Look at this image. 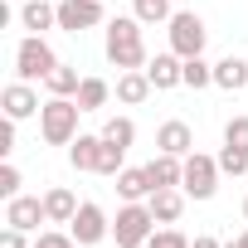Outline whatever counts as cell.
<instances>
[{"label":"cell","instance_id":"9a60e30c","mask_svg":"<svg viewBox=\"0 0 248 248\" xmlns=\"http://www.w3.org/2000/svg\"><path fill=\"white\" fill-rule=\"evenodd\" d=\"M151 93H156V88H151L146 68H127V73L117 78V102H127V107H141Z\"/></svg>","mask_w":248,"mask_h":248},{"label":"cell","instance_id":"484cf974","mask_svg":"<svg viewBox=\"0 0 248 248\" xmlns=\"http://www.w3.org/2000/svg\"><path fill=\"white\" fill-rule=\"evenodd\" d=\"M214 83V63H204V54H195V59H185V88H209Z\"/></svg>","mask_w":248,"mask_h":248},{"label":"cell","instance_id":"8fae6325","mask_svg":"<svg viewBox=\"0 0 248 248\" xmlns=\"http://www.w3.org/2000/svg\"><path fill=\"white\" fill-rule=\"evenodd\" d=\"M0 107H5V117H15V122H25V117H34L44 102H39V93H34V83H25V78H15L5 93H0Z\"/></svg>","mask_w":248,"mask_h":248},{"label":"cell","instance_id":"f1b7e54d","mask_svg":"<svg viewBox=\"0 0 248 248\" xmlns=\"http://www.w3.org/2000/svg\"><path fill=\"white\" fill-rule=\"evenodd\" d=\"M146 248H190V238H185L180 229H170V224H166V229H156V233L146 238Z\"/></svg>","mask_w":248,"mask_h":248},{"label":"cell","instance_id":"5bb4252c","mask_svg":"<svg viewBox=\"0 0 248 248\" xmlns=\"http://www.w3.org/2000/svg\"><path fill=\"white\" fill-rule=\"evenodd\" d=\"M146 175H151L156 190H170V185L185 180V156H166V151H156V156L146 161Z\"/></svg>","mask_w":248,"mask_h":248},{"label":"cell","instance_id":"52a82bcc","mask_svg":"<svg viewBox=\"0 0 248 248\" xmlns=\"http://www.w3.org/2000/svg\"><path fill=\"white\" fill-rule=\"evenodd\" d=\"M68 233L78 238V248H93V243H102V238L112 233V219L102 214V204L83 200V204H78V214H73V224H68Z\"/></svg>","mask_w":248,"mask_h":248},{"label":"cell","instance_id":"44dd1931","mask_svg":"<svg viewBox=\"0 0 248 248\" xmlns=\"http://www.w3.org/2000/svg\"><path fill=\"white\" fill-rule=\"evenodd\" d=\"M107 97H112V83H107V78H83V83H78V107H83V112H102Z\"/></svg>","mask_w":248,"mask_h":248},{"label":"cell","instance_id":"4dcf8cb0","mask_svg":"<svg viewBox=\"0 0 248 248\" xmlns=\"http://www.w3.org/2000/svg\"><path fill=\"white\" fill-rule=\"evenodd\" d=\"M34 248H78V238H73V233L49 229V233H34Z\"/></svg>","mask_w":248,"mask_h":248},{"label":"cell","instance_id":"1f68e13d","mask_svg":"<svg viewBox=\"0 0 248 248\" xmlns=\"http://www.w3.org/2000/svg\"><path fill=\"white\" fill-rule=\"evenodd\" d=\"M0 248H34V238H30L25 229H15V224H5V233H0Z\"/></svg>","mask_w":248,"mask_h":248},{"label":"cell","instance_id":"836d02e7","mask_svg":"<svg viewBox=\"0 0 248 248\" xmlns=\"http://www.w3.org/2000/svg\"><path fill=\"white\" fill-rule=\"evenodd\" d=\"M190 248H224V243H219L214 233H195V238H190Z\"/></svg>","mask_w":248,"mask_h":248},{"label":"cell","instance_id":"d590c367","mask_svg":"<svg viewBox=\"0 0 248 248\" xmlns=\"http://www.w3.org/2000/svg\"><path fill=\"white\" fill-rule=\"evenodd\" d=\"M224 248H238V238H233V243H224Z\"/></svg>","mask_w":248,"mask_h":248},{"label":"cell","instance_id":"d6986e66","mask_svg":"<svg viewBox=\"0 0 248 248\" xmlns=\"http://www.w3.org/2000/svg\"><path fill=\"white\" fill-rule=\"evenodd\" d=\"M151 175H146V166H127V170H122L117 175V195L122 200H151Z\"/></svg>","mask_w":248,"mask_h":248},{"label":"cell","instance_id":"2e32d148","mask_svg":"<svg viewBox=\"0 0 248 248\" xmlns=\"http://www.w3.org/2000/svg\"><path fill=\"white\" fill-rule=\"evenodd\" d=\"M151 214H156V224H175L180 219V209H185V190L180 185H170V190H151Z\"/></svg>","mask_w":248,"mask_h":248},{"label":"cell","instance_id":"d6a6232c","mask_svg":"<svg viewBox=\"0 0 248 248\" xmlns=\"http://www.w3.org/2000/svg\"><path fill=\"white\" fill-rule=\"evenodd\" d=\"M15 156V117L0 122V161H10Z\"/></svg>","mask_w":248,"mask_h":248},{"label":"cell","instance_id":"8992f818","mask_svg":"<svg viewBox=\"0 0 248 248\" xmlns=\"http://www.w3.org/2000/svg\"><path fill=\"white\" fill-rule=\"evenodd\" d=\"M166 34H170V49H175L180 59L204 54V39H209V30H204V20H200L195 10H175L170 25H166Z\"/></svg>","mask_w":248,"mask_h":248},{"label":"cell","instance_id":"7a4b0ae2","mask_svg":"<svg viewBox=\"0 0 248 248\" xmlns=\"http://www.w3.org/2000/svg\"><path fill=\"white\" fill-rule=\"evenodd\" d=\"M78 117H83L78 97H49V102L39 107V137H44L49 146H73Z\"/></svg>","mask_w":248,"mask_h":248},{"label":"cell","instance_id":"d4e9b609","mask_svg":"<svg viewBox=\"0 0 248 248\" xmlns=\"http://www.w3.org/2000/svg\"><path fill=\"white\" fill-rule=\"evenodd\" d=\"M122 170H127V151H122V146H112V141H102V151H97V175H122Z\"/></svg>","mask_w":248,"mask_h":248},{"label":"cell","instance_id":"30bf717a","mask_svg":"<svg viewBox=\"0 0 248 248\" xmlns=\"http://www.w3.org/2000/svg\"><path fill=\"white\" fill-rule=\"evenodd\" d=\"M146 78H151V88H156V93L185 88V59H180L175 49H166V54H156V59L146 63Z\"/></svg>","mask_w":248,"mask_h":248},{"label":"cell","instance_id":"4316f807","mask_svg":"<svg viewBox=\"0 0 248 248\" xmlns=\"http://www.w3.org/2000/svg\"><path fill=\"white\" fill-rule=\"evenodd\" d=\"M219 170H224V175H248V151L219 146Z\"/></svg>","mask_w":248,"mask_h":248},{"label":"cell","instance_id":"4fadbf2b","mask_svg":"<svg viewBox=\"0 0 248 248\" xmlns=\"http://www.w3.org/2000/svg\"><path fill=\"white\" fill-rule=\"evenodd\" d=\"M15 20H20V30L44 34V30H54V25H59V5H49V0H25V5L15 10Z\"/></svg>","mask_w":248,"mask_h":248},{"label":"cell","instance_id":"277c9868","mask_svg":"<svg viewBox=\"0 0 248 248\" xmlns=\"http://www.w3.org/2000/svg\"><path fill=\"white\" fill-rule=\"evenodd\" d=\"M54 68H59V59H54V49H49L44 34H25V39L15 44V78L39 83V78H49Z\"/></svg>","mask_w":248,"mask_h":248},{"label":"cell","instance_id":"7c38bea8","mask_svg":"<svg viewBox=\"0 0 248 248\" xmlns=\"http://www.w3.org/2000/svg\"><path fill=\"white\" fill-rule=\"evenodd\" d=\"M156 151H166V156H190V151H195L190 122H180V117L161 122V127H156Z\"/></svg>","mask_w":248,"mask_h":248},{"label":"cell","instance_id":"cb8c5ba5","mask_svg":"<svg viewBox=\"0 0 248 248\" xmlns=\"http://www.w3.org/2000/svg\"><path fill=\"white\" fill-rule=\"evenodd\" d=\"M132 15L141 20V25H170V0H132Z\"/></svg>","mask_w":248,"mask_h":248},{"label":"cell","instance_id":"5b68a950","mask_svg":"<svg viewBox=\"0 0 248 248\" xmlns=\"http://www.w3.org/2000/svg\"><path fill=\"white\" fill-rule=\"evenodd\" d=\"M219 156H204V151H190L185 156V180H180V190L190 195V200H214V190H219Z\"/></svg>","mask_w":248,"mask_h":248},{"label":"cell","instance_id":"f546056e","mask_svg":"<svg viewBox=\"0 0 248 248\" xmlns=\"http://www.w3.org/2000/svg\"><path fill=\"white\" fill-rule=\"evenodd\" d=\"M15 195H25L20 190V170H15V161H0V200H15Z\"/></svg>","mask_w":248,"mask_h":248},{"label":"cell","instance_id":"ba28073f","mask_svg":"<svg viewBox=\"0 0 248 248\" xmlns=\"http://www.w3.org/2000/svg\"><path fill=\"white\" fill-rule=\"evenodd\" d=\"M97 25H107L102 0H59V30L83 34V30H97Z\"/></svg>","mask_w":248,"mask_h":248},{"label":"cell","instance_id":"ffe728a7","mask_svg":"<svg viewBox=\"0 0 248 248\" xmlns=\"http://www.w3.org/2000/svg\"><path fill=\"white\" fill-rule=\"evenodd\" d=\"M97 151H102V137H73V146H68V166L73 170H97Z\"/></svg>","mask_w":248,"mask_h":248},{"label":"cell","instance_id":"ac0fdd59","mask_svg":"<svg viewBox=\"0 0 248 248\" xmlns=\"http://www.w3.org/2000/svg\"><path fill=\"white\" fill-rule=\"evenodd\" d=\"M44 209H49V224H73V214H78V195H73L68 185H54V190L44 195Z\"/></svg>","mask_w":248,"mask_h":248},{"label":"cell","instance_id":"7402d4cb","mask_svg":"<svg viewBox=\"0 0 248 248\" xmlns=\"http://www.w3.org/2000/svg\"><path fill=\"white\" fill-rule=\"evenodd\" d=\"M97 137L112 141V146H122V151H132V141H137V122H132V117H107Z\"/></svg>","mask_w":248,"mask_h":248},{"label":"cell","instance_id":"e575fe53","mask_svg":"<svg viewBox=\"0 0 248 248\" xmlns=\"http://www.w3.org/2000/svg\"><path fill=\"white\" fill-rule=\"evenodd\" d=\"M243 219H248V200H243Z\"/></svg>","mask_w":248,"mask_h":248},{"label":"cell","instance_id":"e0dca14e","mask_svg":"<svg viewBox=\"0 0 248 248\" xmlns=\"http://www.w3.org/2000/svg\"><path fill=\"white\" fill-rule=\"evenodd\" d=\"M214 88H224V93L248 88V59H238V54L219 59V63H214Z\"/></svg>","mask_w":248,"mask_h":248},{"label":"cell","instance_id":"603a6c76","mask_svg":"<svg viewBox=\"0 0 248 248\" xmlns=\"http://www.w3.org/2000/svg\"><path fill=\"white\" fill-rule=\"evenodd\" d=\"M78 83H83V78H78V68H73V63H59V68L44 78L49 97H78Z\"/></svg>","mask_w":248,"mask_h":248},{"label":"cell","instance_id":"83f0119b","mask_svg":"<svg viewBox=\"0 0 248 248\" xmlns=\"http://www.w3.org/2000/svg\"><path fill=\"white\" fill-rule=\"evenodd\" d=\"M224 146L248 151V117H229V122H224Z\"/></svg>","mask_w":248,"mask_h":248},{"label":"cell","instance_id":"6da1fadb","mask_svg":"<svg viewBox=\"0 0 248 248\" xmlns=\"http://www.w3.org/2000/svg\"><path fill=\"white\" fill-rule=\"evenodd\" d=\"M141 20L137 15H117V20H107V63L112 68H122V73H127V68H146L151 59H146V39H141Z\"/></svg>","mask_w":248,"mask_h":248},{"label":"cell","instance_id":"3957f363","mask_svg":"<svg viewBox=\"0 0 248 248\" xmlns=\"http://www.w3.org/2000/svg\"><path fill=\"white\" fill-rule=\"evenodd\" d=\"M151 233H156V214H151L146 200H127V204L117 209V219H112V238H117V248H146Z\"/></svg>","mask_w":248,"mask_h":248},{"label":"cell","instance_id":"9c48e42d","mask_svg":"<svg viewBox=\"0 0 248 248\" xmlns=\"http://www.w3.org/2000/svg\"><path fill=\"white\" fill-rule=\"evenodd\" d=\"M5 224H15L25 233H39V224H49V209H44L39 195H15V200H5Z\"/></svg>","mask_w":248,"mask_h":248}]
</instances>
